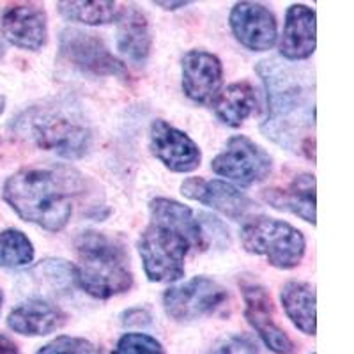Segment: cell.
<instances>
[{"label":"cell","mask_w":354,"mask_h":354,"mask_svg":"<svg viewBox=\"0 0 354 354\" xmlns=\"http://www.w3.org/2000/svg\"><path fill=\"white\" fill-rule=\"evenodd\" d=\"M149 225L138 238L145 277L154 283H172L185 277V259L192 248H207L198 216L174 198L149 202Z\"/></svg>","instance_id":"6da1fadb"},{"label":"cell","mask_w":354,"mask_h":354,"mask_svg":"<svg viewBox=\"0 0 354 354\" xmlns=\"http://www.w3.org/2000/svg\"><path fill=\"white\" fill-rule=\"evenodd\" d=\"M84 186V176L69 167H28L8 177L2 197L21 220L59 232L71 220Z\"/></svg>","instance_id":"7a4b0ae2"},{"label":"cell","mask_w":354,"mask_h":354,"mask_svg":"<svg viewBox=\"0 0 354 354\" xmlns=\"http://www.w3.org/2000/svg\"><path fill=\"white\" fill-rule=\"evenodd\" d=\"M257 73L268 91V119L262 133L273 142L294 147L298 137L314 126V97L289 68L277 61H261Z\"/></svg>","instance_id":"3957f363"},{"label":"cell","mask_w":354,"mask_h":354,"mask_svg":"<svg viewBox=\"0 0 354 354\" xmlns=\"http://www.w3.org/2000/svg\"><path fill=\"white\" fill-rule=\"evenodd\" d=\"M75 283L96 299H110L133 287L131 261L119 239L97 230H84L75 239Z\"/></svg>","instance_id":"277c9868"},{"label":"cell","mask_w":354,"mask_h":354,"mask_svg":"<svg viewBox=\"0 0 354 354\" xmlns=\"http://www.w3.org/2000/svg\"><path fill=\"white\" fill-rule=\"evenodd\" d=\"M12 131L24 140L57 156L78 160L93 144V131L85 117L68 103L28 106L12 119Z\"/></svg>","instance_id":"5b68a950"},{"label":"cell","mask_w":354,"mask_h":354,"mask_svg":"<svg viewBox=\"0 0 354 354\" xmlns=\"http://www.w3.org/2000/svg\"><path fill=\"white\" fill-rule=\"evenodd\" d=\"M243 248L248 254L266 257L278 270H292L301 264L306 239L299 229L283 220L270 216H252L243 223L239 234Z\"/></svg>","instance_id":"8992f818"},{"label":"cell","mask_w":354,"mask_h":354,"mask_svg":"<svg viewBox=\"0 0 354 354\" xmlns=\"http://www.w3.org/2000/svg\"><path fill=\"white\" fill-rule=\"evenodd\" d=\"M211 170L234 185L250 188L270 177L273 160L270 153H266L252 138L236 135L229 138L225 149L211 161Z\"/></svg>","instance_id":"52a82bcc"},{"label":"cell","mask_w":354,"mask_h":354,"mask_svg":"<svg viewBox=\"0 0 354 354\" xmlns=\"http://www.w3.org/2000/svg\"><path fill=\"white\" fill-rule=\"evenodd\" d=\"M59 55L64 62L96 77H128V69L93 32L64 28L59 36Z\"/></svg>","instance_id":"ba28073f"},{"label":"cell","mask_w":354,"mask_h":354,"mask_svg":"<svg viewBox=\"0 0 354 354\" xmlns=\"http://www.w3.org/2000/svg\"><path fill=\"white\" fill-rule=\"evenodd\" d=\"M227 298L229 292L216 280L209 277H194L165 290L163 308L174 321L188 322L213 314Z\"/></svg>","instance_id":"9c48e42d"},{"label":"cell","mask_w":354,"mask_h":354,"mask_svg":"<svg viewBox=\"0 0 354 354\" xmlns=\"http://www.w3.org/2000/svg\"><path fill=\"white\" fill-rule=\"evenodd\" d=\"M241 292L245 299L246 321L257 331L266 347L277 354L296 353L298 346L274 321V305L268 289L257 282H243Z\"/></svg>","instance_id":"30bf717a"},{"label":"cell","mask_w":354,"mask_h":354,"mask_svg":"<svg viewBox=\"0 0 354 354\" xmlns=\"http://www.w3.org/2000/svg\"><path fill=\"white\" fill-rule=\"evenodd\" d=\"M149 149L172 172L188 174L201 167L202 153L194 138L163 119H156L151 124Z\"/></svg>","instance_id":"8fae6325"},{"label":"cell","mask_w":354,"mask_h":354,"mask_svg":"<svg viewBox=\"0 0 354 354\" xmlns=\"http://www.w3.org/2000/svg\"><path fill=\"white\" fill-rule=\"evenodd\" d=\"M234 37L252 52H268L278 37V24L273 12L259 2H238L229 17Z\"/></svg>","instance_id":"7c38bea8"},{"label":"cell","mask_w":354,"mask_h":354,"mask_svg":"<svg viewBox=\"0 0 354 354\" xmlns=\"http://www.w3.org/2000/svg\"><path fill=\"white\" fill-rule=\"evenodd\" d=\"M181 194L189 201L209 205L230 220H245L255 209V202L239 188L221 179L188 177L181 185Z\"/></svg>","instance_id":"4fadbf2b"},{"label":"cell","mask_w":354,"mask_h":354,"mask_svg":"<svg viewBox=\"0 0 354 354\" xmlns=\"http://www.w3.org/2000/svg\"><path fill=\"white\" fill-rule=\"evenodd\" d=\"M183 91L198 105H213L223 85V66L214 53L189 50L181 61Z\"/></svg>","instance_id":"5bb4252c"},{"label":"cell","mask_w":354,"mask_h":354,"mask_svg":"<svg viewBox=\"0 0 354 354\" xmlns=\"http://www.w3.org/2000/svg\"><path fill=\"white\" fill-rule=\"evenodd\" d=\"M0 30L11 44L37 52L48 41V20L39 4L9 6L0 18Z\"/></svg>","instance_id":"9a60e30c"},{"label":"cell","mask_w":354,"mask_h":354,"mask_svg":"<svg viewBox=\"0 0 354 354\" xmlns=\"http://www.w3.org/2000/svg\"><path fill=\"white\" fill-rule=\"evenodd\" d=\"M317 46V15L305 4H292L286 12L280 37V55L287 61H305Z\"/></svg>","instance_id":"2e32d148"},{"label":"cell","mask_w":354,"mask_h":354,"mask_svg":"<svg viewBox=\"0 0 354 354\" xmlns=\"http://www.w3.org/2000/svg\"><path fill=\"white\" fill-rule=\"evenodd\" d=\"M68 322V314L61 306L43 298H32L20 303L9 312L8 326L25 337H44L61 330Z\"/></svg>","instance_id":"e0dca14e"},{"label":"cell","mask_w":354,"mask_h":354,"mask_svg":"<svg viewBox=\"0 0 354 354\" xmlns=\"http://www.w3.org/2000/svg\"><path fill=\"white\" fill-rule=\"evenodd\" d=\"M266 204L280 211H289L306 223L315 225V176H296L287 188H268L262 192Z\"/></svg>","instance_id":"ac0fdd59"},{"label":"cell","mask_w":354,"mask_h":354,"mask_svg":"<svg viewBox=\"0 0 354 354\" xmlns=\"http://www.w3.org/2000/svg\"><path fill=\"white\" fill-rule=\"evenodd\" d=\"M117 48L135 64H144L149 59L153 48L149 21L135 6H122L117 20Z\"/></svg>","instance_id":"d6986e66"},{"label":"cell","mask_w":354,"mask_h":354,"mask_svg":"<svg viewBox=\"0 0 354 354\" xmlns=\"http://www.w3.org/2000/svg\"><path fill=\"white\" fill-rule=\"evenodd\" d=\"M257 93L248 82H236L221 88L213 101L214 115L229 128H239L254 112H257Z\"/></svg>","instance_id":"ffe728a7"},{"label":"cell","mask_w":354,"mask_h":354,"mask_svg":"<svg viewBox=\"0 0 354 354\" xmlns=\"http://www.w3.org/2000/svg\"><path fill=\"white\" fill-rule=\"evenodd\" d=\"M283 310L294 326L305 335L315 337L317 315H315V289L310 283L290 280L280 290Z\"/></svg>","instance_id":"44dd1931"},{"label":"cell","mask_w":354,"mask_h":354,"mask_svg":"<svg viewBox=\"0 0 354 354\" xmlns=\"http://www.w3.org/2000/svg\"><path fill=\"white\" fill-rule=\"evenodd\" d=\"M57 9L61 12V17L68 21L97 27V25H109L119 20L122 8L117 2L96 0V2H59Z\"/></svg>","instance_id":"7402d4cb"},{"label":"cell","mask_w":354,"mask_h":354,"mask_svg":"<svg viewBox=\"0 0 354 354\" xmlns=\"http://www.w3.org/2000/svg\"><path fill=\"white\" fill-rule=\"evenodd\" d=\"M36 255L32 241L18 229H6L0 232V268L20 270L30 266Z\"/></svg>","instance_id":"603a6c76"},{"label":"cell","mask_w":354,"mask_h":354,"mask_svg":"<svg viewBox=\"0 0 354 354\" xmlns=\"http://www.w3.org/2000/svg\"><path fill=\"white\" fill-rule=\"evenodd\" d=\"M112 354H167L156 338L145 333H124Z\"/></svg>","instance_id":"cb8c5ba5"},{"label":"cell","mask_w":354,"mask_h":354,"mask_svg":"<svg viewBox=\"0 0 354 354\" xmlns=\"http://www.w3.org/2000/svg\"><path fill=\"white\" fill-rule=\"evenodd\" d=\"M36 354H101V351L85 338L61 335L52 342L44 344Z\"/></svg>","instance_id":"d4e9b609"},{"label":"cell","mask_w":354,"mask_h":354,"mask_svg":"<svg viewBox=\"0 0 354 354\" xmlns=\"http://www.w3.org/2000/svg\"><path fill=\"white\" fill-rule=\"evenodd\" d=\"M209 354H259V349L248 337L229 335L218 340Z\"/></svg>","instance_id":"484cf974"},{"label":"cell","mask_w":354,"mask_h":354,"mask_svg":"<svg viewBox=\"0 0 354 354\" xmlns=\"http://www.w3.org/2000/svg\"><path fill=\"white\" fill-rule=\"evenodd\" d=\"M0 354H20L17 344L9 340L8 337L0 335Z\"/></svg>","instance_id":"4316f807"},{"label":"cell","mask_w":354,"mask_h":354,"mask_svg":"<svg viewBox=\"0 0 354 354\" xmlns=\"http://www.w3.org/2000/svg\"><path fill=\"white\" fill-rule=\"evenodd\" d=\"M153 4L158 6V8L167 9V11H174V9L186 8V6H189L192 2H161V0H158V2H153Z\"/></svg>","instance_id":"83f0119b"},{"label":"cell","mask_w":354,"mask_h":354,"mask_svg":"<svg viewBox=\"0 0 354 354\" xmlns=\"http://www.w3.org/2000/svg\"><path fill=\"white\" fill-rule=\"evenodd\" d=\"M6 110V97H4V94L0 93V115H2V112H4Z\"/></svg>","instance_id":"f1b7e54d"},{"label":"cell","mask_w":354,"mask_h":354,"mask_svg":"<svg viewBox=\"0 0 354 354\" xmlns=\"http://www.w3.org/2000/svg\"><path fill=\"white\" fill-rule=\"evenodd\" d=\"M2 303H4V292L0 289V312H2Z\"/></svg>","instance_id":"f546056e"},{"label":"cell","mask_w":354,"mask_h":354,"mask_svg":"<svg viewBox=\"0 0 354 354\" xmlns=\"http://www.w3.org/2000/svg\"><path fill=\"white\" fill-rule=\"evenodd\" d=\"M4 43H2V41H0V57H2V55H4Z\"/></svg>","instance_id":"4dcf8cb0"},{"label":"cell","mask_w":354,"mask_h":354,"mask_svg":"<svg viewBox=\"0 0 354 354\" xmlns=\"http://www.w3.org/2000/svg\"><path fill=\"white\" fill-rule=\"evenodd\" d=\"M312 354H315V353H312Z\"/></svg>","instance_id":"1f68e13d"}]
</instances>
